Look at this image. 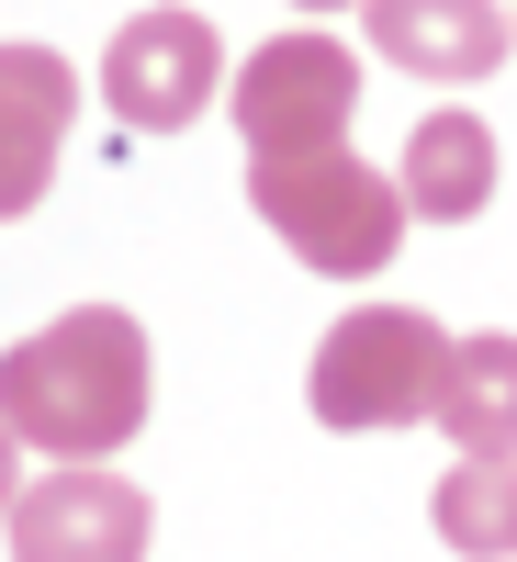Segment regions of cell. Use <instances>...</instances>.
Instances as JSON below:
<instances>
[{"mask_svg": "<svg viewBox=\"0 0 517 562\" xmlns=\"http://www.w3.org/2000/svg\"><path fill=\"white\" fill-rule=\"evenodd\" d=\"M360 57L338 34H270L237 68V135H248V203L281 248L326 281H371L405 248V192L349 158Z\"/></svg>", "mask_w": 517, "mask_h": 562, "instance_id": "6da1fadb", "label": "cell"}, {"mask_svg": "<svg viewBox=\"0 0 517 562\" xmlns=\"http://www.w3.org/2000/svg\"><path fill=\"white\" fill-rule=\"evenodd\" d=\"M147 394H158L147 326H135L124 304H79V315H57L45 338H23L12 360H0V428H12L23 450H57L68 473L147 428Z\"/></svg>", "mask_w": 517, "mask_h": 562, "instance_id": "7a4b0ae2", "label": "cell"}, {"mask_svg": "<svg viewBox=\"0 0 517 562\" xmlns=\"http://www.w3.org/2000/svg\"><path fill=\"white\" fill-rule=\"evenodd\" d=\"M450 349H461V338H439L416 304H360V315H338V326L315 338L304 394H315L326 428L394 439V428H416V416H439V394H450Z\"/></svg>", "mask_w": 517, "mask_h": 562, "instance_id": "3957f363", "label": "cell"}, {"mask_svg": "<svg viewBox=\"0 0 517 562\" xmlns=\"http://www.w3.org/2000/svg\"><path fill=\"white\" fill-rule=\"evenodd\" d=\"M214 79H225V45H214L203 12L158 0V12L113 23V57H102V102H113V124L169 135V124H192V113L214 102Z\"/></svg>", "mask_w": 517, "mask_h": 562, "instance_id": "277c9868", "label": "cell"}, {"mask_svg": "<svg viewBox=\"0 0 517 562\" xmlns=\"http://www.w3.org/2000/svg\"><path fill=\"white\" fill-rule=\"evenodd\" d=\"M147 518L158 506L135 495V484H113V473H45V484H23V506H12V562H135L147 551Z\"/></svg>", "mask_w": 517, "mask_h": 562, "instance_id": "5b68a950", "label": "cell"}, {"mask_svg": "<svg viewBox=\"0 0 517 562\" xmlns=\"http://www.w3.org/2000/svg\"><path fill=\"white\" fill-rule=\"evenodd\" d=\"M68 113H79V68L57 45H0V225L45 203Z\"/></svg>", "mask_w": 517, "mask_h": 562, "instance_id": "8992f818", "label": "cell"}, {"mask_svg": "<svg viewBox=\"0 0 517 562\" xmlns=\"http://www.w3.org/2000/svg\"><path fill=\"white\" fill-rule=\"evenodd\" d=\"M360 23L416 79H484V68H506V45H517V23L495 12V0H360Z\"/></svg>", "mask_w": 517, "mask_h": 562, "instance_id": "52a82bcc", "label": "cell"}, {"mask_svg": "<svg viewBox=\"0 0 517 562\" xmlns=\"http://www.w3.org/2000/svg\"><path fill=\"white\" fill-rule=\"evenodd\" d=\"M405 214H428V225H473L484 203H495V135L473 124V113H428L405 135Z\"/></svg>", "mask_w": 517, "mask_h": 562, "instance_id": "ba28073f", "label": "cell"}, {"mask_svg": "<svg viewBox=\"0 0 517 562\" xmlns=\"http://www.w3.org/2000/svg\"><path fill=\"white\" fill-rule=\"evenodd\" d=\"M439 428L461 439V461H517V338H461L450 349V394H439Z\"/></svg>", "mask_w": 517, "mask_h": 562, "instance_id": "9c48e42d", "label": "cell"}, {"mask_svg": "<svg viewBox=\"0 0 517 562\" xmlns=\"http://www.w3.org/2000/svg\"><path fill=\"white\" fill-rule=\"evenodd\" d=\"M428 518L450 551H473V562H517V461H450L439 495H428Z\"/></svg>", "mask_w": 517, "mask_h": 562, "instance_id": "30bf717a", "label": "cell"}, {"mask_svg": "<svg viewBox=\"0 0 517 562\" xmlns=\"http://www.w3.org/2000/svg\"><path fill=\"white\" fill-rule=\"evenodd\" d=\"M12 484H23V450H12V428H0V518H12V506H23Z\"/></svg>", "mask_w": 517, "mask_h": 562, "instance_id": "8fae6325", "label": "cell"}, {"mask_svg": "<svg viewBox=\"0 0 517 562\" xmlns=\"http://www.w3.org/2000/svg\"><path fill=\"white\" fill-rule=\"evenodd\" d=\"M304 12H338V0H304Z\"/></svg>", "mask_w": 517, "mask_h": 562, "instance_id": "7c38bea8", "label": "cell"}]
</instances>
